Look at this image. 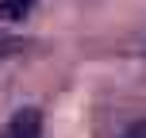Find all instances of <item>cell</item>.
Listing matches in <instances>:
<instances>
[{
  "instance_id": "6da1fadb",
  "label": "cell",
  "mask_w": 146,
  "mask_h": 138,
  "mask_svg": "<svg viewBox=\"0 0 146 138\" xmlns=\"http://www.w3.org/2000/svg\"><path fill=\"white\" fill-rule=\"evenodd\" d=\"M38 134H42V115L35 108H19L0 131V138H38Z\"/></svg>"
},
{
  "instance_id": "7a4b0ae2",
  "label": "cell",
  "mask_w": 146,
  "mask_h": 138,
  "mask_svg": "<svg viewBox=\"0 0 146 138\" xmlns=\"http://www.w3.org/2000/svg\"><path fill=\"white\" fill-rule=\"evenodd\" d=\"M31 12V0H0V15L4 19H23Z\"/></svg>"
},
{
  "instance_id": "3957f363",
  "label": "cell",
  "mask_w": 146,
  "mask_h": 138,
  "mask_svg": "<svg viewBox=\"0 0 146 138\" xmlns=\"http://www.w3.org/2000/svg\"><path fill=\"white\" fill-rule=\"evenodd\" d=\"M119 138H146V119H139V123H131Z\"/></svg>"
}]
</instances>
